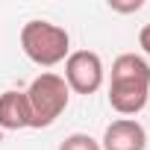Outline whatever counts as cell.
Listing matches in <instances>:
<instances>
[{
	"label": "cell",
	"mask_w": 150,
	"mask_h": 150,
	"mask_svg": "<svg viewBox=\"0 0 150 150\" xmlns=\"http://www.w3.org/2000/svg\"><path fill=\"white\" fill-rule=\"evenodd\" d=\"M150 97V65L138 53H121L112 62L109 106L118 115H138Z\"/></svg>",
	"instance_id": "1"
},
{
	"label": "cell",
	"mask_w": 150,
	"mask_h": 150,
	"mask_svg": "<svg viewBox=\"0 0 150 150\" xmlns=\"http://www.w3.org/2000/svg\"><path fill=\"white\" fill-rule=\"evenodd\" d=\"M0 127L3 129H27L30 127V106H27L24 91L0 94Z\"/></svg>",
	"instance_id": "6"
},
{
	"label": "cell",
	"mask_w": 150,
	"mask_h": 150,
	"mask_svg": "<svg viewBox=\"0 0 150 150\" xmlns=\"http://www.w3.org/2000/svg\"><path fill=\"white\" fill-rule=\"evenodd\" d=\"M115 12H138L141 9V0H132V3H109Z\"/></svg>",
	"instance_id": "9"
},
{
	"label": "cell",
	"mask_w": 150,
	"mask_h": 150,
	"mask_svg": "<svg viewBox=\"0 0 150 150\" xmlns=\"http://www.w3.org/2000/svg\"><path fill=\"white\" fill-rule=\"evenodd\" d=\"M138 44H141V50L150 56V24L141 27V33H138Z\"/></svg>",
	"instance_id": "8"
},
{
	"label": "cell",
	"mask_w": 150,
	"mask_h": 150,
	"mask_svg": "<svg viewBox=\"0 0 150 150\" xmlns=\"http://www.w3.org/2000/svg\"><path fill=\"white\" fill-rule=\"evenodd\" d=\"M27 94V106H30V127L33 129H41V127H50L65 109H68V100H71V88L68 83L53 71H44L30 83V88L24 91Z\"/></svg>",
	"instance_id": "3"
},
{
	"label": "cell",
	"mask_w": 150,
	"mask_h": 150,
	"mask_svg": "<svg viewBox=\"0 0 150 150\" xmlns=\"http://www.w3.org/2000/svg\"><path fill=\"white\" fill-rule=\"evenodd\" d=\"M71 91L77 94H94L103 86V62L94 50H74L65 59V77Z\"/></svg>",
	"instance_id": "4"
},
{
	"label": "cell",
	"mask_w": 150,
	"mask_h": 150,
	"mask_svg": "<svg viewBox=\"0 0 150 150\" xmlns=\"http://www.w3.org/2000/svg\"><path fill=\"white\" fill-rule=\"evenodd\" d=\"M147 132L135 118H118L106 127L100 150H144Z\"/></svg>",
	"instance_id": "5"
},
{
	"label": "cell",
	"mask_w": 150,
	"mask_h": 150,
	"mask_svg": "<svg viewBox=\"0 0 150 150\" xmlns=\"http://www.w3.org/2000/svg\"><path fill=\"white\" fill-rule=\"evenodd\" d=\"M59 150H100V141H94L88 132H74L59 144Z\"/></svg>",
	"instance_id": "7"
},
{
	"label": "cell",
	"mask_w": 150,
	"mask_h": 150,
	"mask_svg": "<svg viewBox=\"0 0 150 150\" xmlns=\"http://www.w3.org/2000/svg\"><path fill=\"white\" fill-rule=\"evenodd\" d=\"M21 50L30 62L38 68H53L68 59L71 53V35L65 27L50 21H27L21 30Z\"/></svg>",
	"instance_id": "2"
}]
</instances>
